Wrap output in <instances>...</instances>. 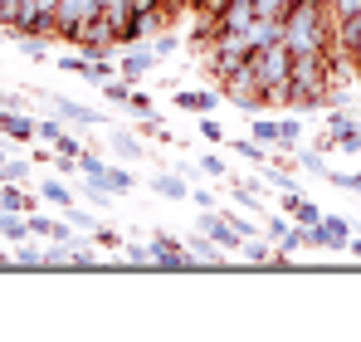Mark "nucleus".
<instances>
[{"instance_id": "nucleus-44", "label": "nucleus", "mask_w": 361, "mask_h": 342, "mask_svg": "<svg viewBox=\"0 0 361 342\" xmlns=\"http://www.w3.org/2000/svg\"><path fill=\"white\" fill-rule=\"evenodd\" d=\"M5 264H10V254H5V249H0V269H5Z\"/></svg>"}, {"instance_id": "nucleus-6", "label": "nucleus", "mask_w": 361, "mask_h": 342, "mask_svg": "<svg viewBox=\"0 0 361 342\" xmlns=\"http://www.w3.org/2000/svg\"><path fill=\"white\" fill-rule=\"evenodd\" d=\"M200 230H205V235H210V240H215V244H220L225 254H240L244 235H240L235 225H230L225 216H220V206H215V211H200Z\"/></svg>"}, {"instance_id": "nucleus-32", "label": "nucleus", "mask_w": 361, "mask_h": 342, "mask_svg": "<svg viewBox=\"0 0 361 342\" xmlns=\"http://www.w3.org/2000/svg\"><path fill=\"white\" fill-rule=\"evenodd\" d=\"M327 181H332L337 191H357L361 196V171H327Z\"/></svg>"}, {"instance_id": "nucleus-13", "label": "nucleus", "mask_w": 361, "mask_h": 342, "mask_svg": "<svg viewBox=\"0 0 361 342\" xmlns=\"http://www.w3.org/2000/svg\"><path fill=\"white\" fill-rule=\"evenodd\" d=\"M240 254L249 259V264H274V259H279V249H274L269 235H249V240L240 244Z\"/></svg>"}, {"instance_id": "nucleus-24", "label": "nucleus", "mask_w": 361, "mask_h": 342, "mask_svg": "<svg viewBox=\"0 0 361 342\" xmlns=\"http://www.w3.org/2000/svg\"><path fill=\"white\" fill-rule=\"evenodd\" d=\"M0 181H20V186H30V162L5 157V162H0Z\"/></svg>"}, {"instance_id": "nucleus-17", "label": "nucleus", "mask_w": 361, "mask_h": 342, "mask_svg": "<svg viewBox=\"0 0 361 342\" xmlns=\"http://www.w3.org/2000/svg\"><path fill=\"white\" fill-rule=\"evenodd\" d=\"M249 137L259 142V147H279V117H249Z\"/></svg>"}, {"instance_id": "nucleus-33", "label": "nucleus", "mask_w": 361, "mask_h": 342, "mask_svg": "<svg viewBox=\"0 0 361 342\" xmlns=\"http://www.w3.org/2000/svg\"><path fill=\"white\" fill-rule=\"evenodd\" d=\"M152 49H157V59H171V54L180 49V40H176V35H166V30H161V35L152 40Z\"/></svg>"}, {"instance_id": "nucleus-36", "label": "nucleus", "mask_w": 361, "mask_h": 342, "mask_svg": "<svg viewBox=\"0 0 361 342\" xmlns=\"http://www.w3.org/2000/svg\"><path fill=\"white\" fill-rule=\"evenodd\" d=\"M127 108H132L137 117H147V113H152V93H147V88H132V98H127Z\"/></svg>"}, {"instance_id": "nucleus-1", "label": "nucleus", "mask_w": 361, "mask_h": 342, "mask_svg": "<svg viewBox=\"0 0 361 342\" xmlns=\"http://www.w3.org/2000/svg\"><path fill=\"white\" fill-rule=\"evenodd\" d=\"M337 35V10L332 0H293L283 10V45L293 54H312V49H332Z\"/></svg>"}, {"instance_id": "nucleus-4", "label": "nucleus", "mask_w": 361, "mask_h": 342, "mask_svg": "<svg viewBox=\"0 0 361 342\" xmlns=\"http://www.w3.org/2000/svg\"><path fill=\"white\" fill-rule=\"evenodd\" d=\"M220 93L225 98H235L244 113L254 117L264 108V88H259V78H254V69H240V73H230V78H220Z\"/></svg>"}, {"instance_id": "nucleus-25", "label": "nucleus", "mask_w": 361, "mask_h": 342, "mask_svg": "<svg viewBox=\"0 0 361 342\" xmlns=\"http://www.w3.org/2000/svg\"><path fill=\"white\" fill-rule=\"evenodd\" d=\"M15 264H25V269H44V249H39V244H30V240H20Z\"/></svg>"}, {"instance_id": "nucleus-30", "label": "nucleus", "mask_w": 361, "mask_h": 342, "mask_svg": "<svg viewBox=\"0 0 361 342\" xmlns=\"http://www.w3.org/2000/svg\"><path fill=\"white\" fill-rule=\"evenodd\" d=\"M68 264H73V269H93V264H98V254H93L88 244H78V240H73V244H68Z\"/></svg>"}, {"instance_id": "nucleus-3", "label": "nucleus", "mask_w": 361, "mask_h": 342, "mask_svg": "<svg viewBox=\"0 0 361 342\" xmlns=\"http://www.w3.org/2000/svg\"><path fill=\"white\" fill-rule=\"evenodd\" d=\"M249 69H254V78H259V88H264V103H269V93L293 78V49H288L283 40L269 45V49H254V54H249Z\"/></svg>"}, {"instance_id": "nucleus-14", "label": "nucleus", "mask_w": 361, "mask_h": 342, "mask_svg": "<svg viewBox=\"0 0 361 342\" xmlns=\"http://www.w3.org/2000/svg\"><path fill=\"white\" fill-rule=\"evenodd\" d=\"M235 201H240V211H254V216L264 220V191H259V176L235 181Z\"/></svg>"}, {"instance_id": "nucleus-26", "label": "nucleus", "mask_w": 361, "mask_h": 342, "mask_svg": "<svg viewBox=\"0 0 361 342\" xmlns=\"http://www.w3.org/2000/svg\"><path fill=\"white\" fill-rule=\"evenodd\" d=\"M293 167H302V171H312V176H327V157L322 152H293Z\"/></svg>"}, {"instance_id": "nucleus-20", "label": "nucleus", "mask_w": 361, "mask_h": 342, "mask_svg": "<svg viewBox=\"0 0 361 342\" xmlns=\"http://www.w3.org/2000/svg\"><path fill=\"white\" fill-rule=\"evenodd\" d=\"M225 147H230V152H240V157L249 162V167H264V162H269V152H259V142H254V137H240V142H225Z\"/></svg>"}, {"instance_id": "nucleus-2", "label": "nucleus", "mask_w": 361, "mask_h": 342, "mask_svg": "<svg viewBox=\"0 0 361 342\" xmlns=\"http://www.w3.org/2000/svg\"><path fill=\"white\" fill-rule=\"evenodd\" d=\"M10 40L15 35H35V40H59V0H20L15 10V25L5 30Z\"/></svg>"}, {"instance_id": "nucleus-5", "label": "nucleus", "mask_w": 361, "mask_h": 342, "mask_svg": "<svg viewBox=\"0 0 361 342\" xmlns=\"http://www.w3.org/2000/svg\"><path fill=\"white\" fill-rule=\"evenodd\" d=\"M152 264H157V269H195V254L180 244L176 235L157 230V235H152Z\"/></svg>"}, {"instance_id": "nucleus-15", "label": "nucleus", "mask_w": 361, "mask_h": 342, "mask_svg": "<svg viewBox=\"0 0 361 342\" xmlns=\"http://www.w3.org/2000/svg\"><path fill=\"white\" fill-rule=\"evenodd\" d=\"M39 201H49L54 211H63V206H73V186H68V176H49V181L39 186Z\"/></svg>"}, {"instance_id": "nucleus-45", "label": "nucleus", "mask_w": 361, "mask_h": 342, "mask_svg": "<svg viewBox=\"0 0 361 342\" xmlns=\"http://www.w3.org/2000/svg\"><path fill=\"white\" fill-rule=\"evenodd\" d=\"M0 162H5V142H0Z\"/></svg>"}, {"instance_id": "nucleus-11", "label": "nucleus", "mask_w": 361, "mask_h": 342, "mask_svg": "<svg viewBox=\"0 0 361 342\" xmlns=\"http://www.w3.org/2000/svg\"><path fill=\"white\" fill-rule=\"evenodd\" d=\"M185 249L195 254V264H220V269H225V249H220L205 230H200V235H190V240H185Z\"/></svg>"}, {"instance_id": "nucleus-23", "label": "nucleus", "mask_w": 361, "mask_h": 342, "mask_svg": "<svg viewBox=\"0 0 361 342\" xmlns=\"http://www.w3.org/2000/svg\"><path fill=\"white\" fill-rule=\"evenodd\" d=\"M259 225H264V235H269V240H274V244H279V240H283V235H288V230H293V220H288V216H283V211H279V216H269V211H264V220H259Z\"/></svg>"}, {"instance_id": "nucleus-21", "label": "nucleus", "mask_w": 361, "mask_h": 342, "mask_svg": "<svg viewBox=\"0 0 361 342\" xmlns=\"http://www.w3.org/2000/svg\"><path fill=\"white\" fill-rule=\"evenodd\" d=\"M137 122H142V137H157V142H176V132H171V127H166V122H161L157 113L137 117Z\"/></svg>"}, {"instance_id": "nucleus-18", "label": "nucleus", "mask_w": 361, "mask_h": 342, "mask_svg": "<svg viewBox=\"0 0 361 342\" xmlns=\"http://www.w3.org/2000/svg\"><path fill=\"white\" fill-rule=\"evenodd\" d=\"M98 181H103L113 196H127V191H137V176H132L127 167H103V176H98Z\"/></svg>"}, {"instance_id": "nucleus-7", "label": "nucleus", "mask_w": 361, "mask_h": 342, "mask_svg": "<svg viewBox=\"0 0 361 342\" xmlns=\"http://www.w3.org/2000/svg\"><path fill=\"white\" fill-rule=\"evenodd\" d=\"M152 69H157V49L152 45H127V54L118 59V78H127V83H142Z\"/></svg>"}, {"instance_id": "nucleus-29", "label": "nucleus", "mask_w": 361, "mask_h": 342, "mask_svg": "<svg viewBox=\"0 0 361 342\" xmlns=\"http://www.w3.org/2000/svg\"><path fill=\"white\" fill-rule=\"evenodd\" d=\"M59 216H63V220H68V225H73V230H98V220H93V216H88L83 206H63Z\"/></svg>"}, {"instance_id": "nucleus-27", "label": "nucleus", "mask_w": 361, "mask_h": 342, "mask_svg": "<svg viewBox=\"0 0 361 342\" xmlns=\"http://www.w3.org/2000/svg\"><path fill=\"white\" fill-rule=\"evenodd\" d=\"M132 88H137V83H127V78L113 73V78L103 83V98H108V103H127V98H132Z\"/></svg>"}, {"instance_id": "nucleus-19", "label": "nucleus", "mask_w": 361, "mask_h": 342, "mask_svg": "<svg viewBox=\"0 0 361 342\" xmlns=\"http://www.w3.org/2000/svg\"><path fill=\"white\" fill-rule=\"evenodd\" d=\"M259 176H264V181H274L279 191H298L293 171H288V167H279V162H264V167H259Z\"/></svg>"}, {"instance_id": "nucleus-43", "label": "nucleus", "mask_w": 361, "mask_h": 342, "mask_svg": "<svg viewBox=\"0 0 361 342\" xmlns=\"http://www.w3.org/2000/svg\"><path fill=\"white\" fill-rule=\"evenodd\" d=\"M347 249H352V254H357V259H361V240H347Z\"/></svg>"}, {"instance_id": "nucleus-9", "label": "nucleus", "mask_w": 361, "mask_h": 342, "mask_svg": "<svg viewBox=\"0 0 361 342\" xmlns=\"http://www.w3.org/2000/svg\"><path fill=\"white\" fill-rule=\"evenodd\" d=\"M54 108L68 127H103V113H93V108H83V103H73V98H54Z\"/></svg>"}, {"instance_id": "nucleus-28", "label": "nucleus", "mask_w": 361, "mask_h": 342, "mask_svg": "<svg viewBox=\"0 0 361 342\" xmlns=\"http://www.w3.org/2000/svg\"><path fill=\"white\" fill-rule=\"evenodd\" d=\"M35 137L54 147V142H59V137H63V117H44V122H35Z\"/></svg>"}, {"instance_id": "nucleus-31", "label": "nucleus", "mask_w": 361, "mask_h": 342, "mask_svg": "<svg viewBox=\"0 0 361 342\" xmlns=\"http://www.w3.org/2000/svg\"><path fill=\"white\" fill-rule=\"evenodd\" d=\"M93 244H98V249H122L127 240H122V230H113V225H98V230H93Z\"/></svg>"}, {"instance_id": "nucleus-8", "label": "nucleus", "mask_w": 361, "mask_h": 342, "mask_svg": "<svg viewBox=\"0 0 361 342\" xmlns=\"http://www.w3.org/2000/svg\"><path fill=\"white\" fill-rule=\"evenodd\" d=\"M215 103H220L215 88H176V108L180 113H210Z\"/></svg>"}, {"instance_id": "nucleus-10", "label": "nucleus", "mask_w": 361, "mask_h": 342, "mask_svg": "<svg viewBox=\"0 0 361 342\" xmlns=\"http://www.w3.org/2000/svg\"><path fill=\"white\" fill-rule=\"evenodd\" d=\"M0 132L10 137V142H35V117L15 113V108H5L0 113Z\"/></svg>"}, {"instance_id": "nucleus-39", "label": "nucleus", "mask_w": 361, "mask_h": 342, "mask_svg": "<svg viewBox=\"0 0 361 342\" xmlns=\"http://www.w3.org/2000/svg\"><path fill=\"white\" fill-rule=\"evenodd\" d=\"M15 10H20V0H0V30L15 25Z\"/></svg>"}, {"instance_id": "nucleus-16", "label": "nucleus", "mask_w": 361, "mask_h": 342, "mask_svg": "<svg viewBox=\"0 0 361 342\" xmlns=\"http://www.w3.org/2000/svg\"><path fill=\"white\" fill-rule=\"evenodd\" d=\"M108 137H113V147H118V157H127V162H137V157H147V147H142V137H137V132H127V127H113Z\"/></svg>"}, {"instance_id": "nucleus-40", "label": "nucleus", "mask_w": 361, "mask_h": 342, "mask_svg": "<svg viewBox=\"0 0 361 342\" xmlns=\"http://www.w3.org/2000/svg\"><path fill=\"white\" fill-rule=\"evenodd\" d=\"M190 201H195L200 211H215V206H220V201H215V191H190Z\"/></svg>"}, {"instance_id": "nucleus-22", "label": "nucleus", "mask_w": 361, "mask_h": 342, "mask_svg": "<svg viewBox=\"0 0 361 342\" xmlns=\"http://www.w3.org/2000/svg\"><path fill=\"white\" fill-rule=\"evenodd\" d=\"M298 142H302V122H298V117H279V147L293 152Z\"/></svg>"}, {"instance_id": "nucleus-37", "label": "nucleus", "mask_w": 361, "mask_h": 342, "mask_svg": "<svg viewBox=\"0 0 361 342\" xmlns=\"http://www.w3.org/2000/svg\"><path fill=\"white\" fill-rule=\"evenodd\" d=\"M54 152H59V157H83V142H78L73 132H63L59 142H54Z\"/></svg>"}, {"instance_id": "nucleus-41", "label": "nucleus", "mask_w": 361, "mask_h": 342, "mask_svg": "<svg viewBox=\"0 0 361 342\" xmlns=\"http://www.w3.org/2000/svg\"><path fill=\"white\" fill-rule=\"evenodd\" d=\"M190 5H195V0H166V15H171V20H176L180 10H190Z\"/></svg>"}, {"instance_id": "nucleus-12", "label": "nucleus", "mask_w": 361, "mask_h": 342, "mask_svg": "<svg viewBox=\"0 0 361 342\" xmlns=\"http://www.w3.org/2000/svg\"><path fill=\"white\" fill-rule=\"evenodd\" d=\"M152 191H157L161 201H185V196H190L185 176H176V171H157V176H152Z\"/></svg>"}, {"instance_id": "nucleus-42", "label": "nucleus", "mask_w": 361, "mask_h": 342, "mask_svg": "<svg viewBox=\"0 0 361 342\" xmlns=\"http://www.w3.org/2000/svg\"><path fill=\"white\" fill-rule=\"evenodd\" d=\"M347 59H352V73H357V78H361V49H352V54H347Z\"/></svg>"}, {"instance_id": "nucleus-34", "label": "nucleus", "mask_w": 361, "mask_h": 342, "mask_svg": "<svg viewBox=\"0 0 361 342\" xmlns=\"http://www.w3.org/2000/svg\"><path fill=\"white\" fill-rule=\"evenodd\" d=\"M200 171H205L210 181H230V167H225L220 157H200Z\"/></svg>"}, {"instance_id": "nucleus-38", "label": "nucleus", "mask_w": 361, "mask_h": 342, "mask_svg": "<svg viewBox=\"0 0 361 342\" xmlns=\"http://www.w3.org/2000/svg\"><path fill=\"white\" fill-rule=\"evenodd\" d=\"M103 167H108V162H103V157H93V152L83 147V157H78V171H83V176H103Z\"/></svg>"}, {"instance_id": "nucleus-35", "label": "nucleus", "mask_w": 361, "mask_h": 342, "mask_svg": "<svg viewBox=\"0 0 361 342\" xmlns=\"http://www.w3.org/2000/svg\"><path fill=\"white\" fill-rule=\"evenodd\" d=\"M200 137H205V142H220V147L230 142V137H225V127H220L215 117H200Z\"/></svg>"}]
</instances>
